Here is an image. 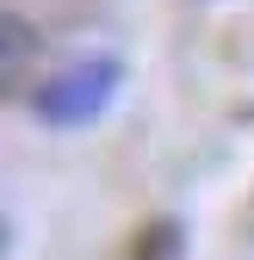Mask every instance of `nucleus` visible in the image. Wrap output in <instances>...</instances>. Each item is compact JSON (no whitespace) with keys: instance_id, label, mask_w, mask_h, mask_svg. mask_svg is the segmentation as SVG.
Masks as SVG:
<instances>
[{"instance_id":"obj_1","label":"nucleus","mask_w":254,"mask_h":260,"mask_svg":"<svg viewBox=\"0 0 254 260\" xmlns=\"http://www.w3.org/2000/svg\"><path fill=\"white\" fill-rule=\"evenodd\" d=\"M124 87V62L118 56H81L69 69H56L44 87H31V118L50 130H87L100 124Z\"/></svg>"},{"instance_id":"obj_2","label":"nucleus","mask_w":254,"mask_h":260,"mask_svg":"<svg viewBox=\"0 0 254 260\" xmlns=\"http://www.w3.org/2000/svg\"><path fill=\"white\" fill-rule=\"evenodd\" d=\"M131 260H186V230L180 223H155L143 242H131Z\"/></svg>"},{"instance_id":"obj_3","label":"nucleus","mask_w":254,"mask_h":260,"mask_svg":"<svg viewBox=\"0 0 254 260\" xmlns=\"http://www.w3.org/2000/svg\"><path fill=\"white\" fill-rule=\"evenodd\" d=\"M25 50H38V44H25V25H19V13H7V69H19V56Z\"/></svg>"},{"instance_id":"obj_4","label":"nucleus","mask_w":254,"mask_h":260,"mask_svg":"<svg viewBox=\"0 0 254 260\" xmlns=\"http://www.w3.org/2000/svg\"><path fill=\"white\" fill-rule=\"evenodd\" d=\"M248 236H254V199H248Z\"/></svg>"}]
</instances>
